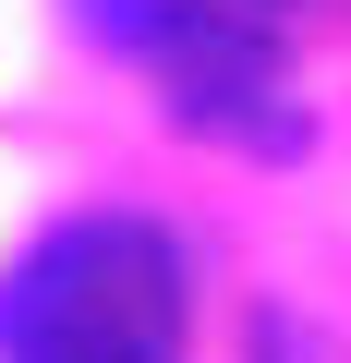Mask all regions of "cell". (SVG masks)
I'll return each instance as SVG.
<instances>
[{"label": "cell", "mask_w": 351, "mask_h": 363, "mask_svg": "<svg viewBox=\"0 0 351 363\" xmlns=\"http://www.w3.org/2000/svg\"><path fill=\"white\" fill-rule=\"evenodd\" d=\"M194 267L157 218H61L0 279V363H182Z\"/></svg>", "instance_id": "6da1fadb"}, {"label": "cell", "mask_w": 351, "mask_h": 363, "mask_svg": "<svg viewBox=\"0 0 351 363\" xmlns=\"http://www.w3.org/2000/svg\"><path fill=\"white\" fill-rule=\"evenodd\" d=\"M85 25H97L109 49H133V61L157 73V97L182 109L194 133H218V145H243V157H291V145H303L279 37L243 13V0H85Z\"/></svg>", "instance_id": "7a4b0ae2"}, {"label": "cell", "mask_w": 351, "mask_h": 363, "mask_svg": "<svg viewBox=\"0 0 351 363\" xmlns=\"http://www.w3.org/2000/svg\"><path fill=\"white\" fill-rule=\"evenodd\" d=\"M243 363H351V351H339L315 315H255V351H243Z\"/></svg>", "instance_id": "3957f363"}]
</instances>
